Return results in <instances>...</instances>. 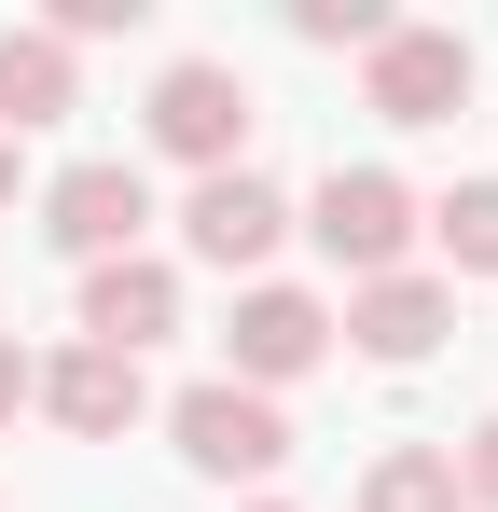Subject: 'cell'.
Instances as JSON below:
<instances>
[{
	"mask_svg": "<svg viewBox=\"0 0 498 512\" xmlns=\"http://www.w3.org/2000/svg\"><path fill=\"white\" fill-rule=\"evenodd\" d=\"M166 457H180L194 485H222V499H277V471H291V402L194 374V388H166Z\"/></svg>",
	"mask_w": 498,
	"mask_h": 512,
	"instance_id": "6da1fadb",
	"label": "cell"
},
{
	"mask_svg": "<svg viewBox=\"0 0 498 512\" xmlns=\"http://www.w3.org/2000/svg\"><path fill=\"white\" fill-rule=\"evenodd\" d=\"M249 125H263V97H249L236 56H166L153 97H139V153H153V167H180V180L249 167Z\"/></svg>",
	"mask_w": 498,
	"mask_h": 512,
	"instance_id": "7a4b0ae2",
	"label": "cell"
},
{
	"mask_svg": "<svg viewBox=\"0 0 498 512\" xmlns=\"http://www.w3.org/2000/svg\"><path fill=\"white\" fill-rule=\"evenodd\" d=\"M319 360H346V346H332V291H305V277H249L236 305H222V388L291 402Z\"/></svg>",
	"mask_w": 498,
	"mask_h": 512,
	"instance_id": "3957f363",
	"label": "cell"
},
{
	"mask_svg": "<svg viewBox=\"0 0 498 512\" xmlns=\"http://www.w3.org/2000/svg\"><path fill=\"white\" fill-rule=\"evenodd\" d=\"M28 208H42V250L70 263H125V250H153V167H139V153H83V167H56L42 180V194H28Z\"/></svg>",
	"mask_w": 498,
	"mask_h": 512,
	"instance_id": "277c9868",
	"label": "cell"
},
{
	"mask_svg": "<svg viewBox=\"0 0 498 512\" xmlns=\"http://www.w3.org/2000/svg\"><path fill=\"white\" fill-rule=\"evenodd\" d=\"M291 236H305L346 291H360V277H402L415 263V180L402 167H332L319 194L291 208Z\"/></svg>",
	"mask_w": 498,
	"mask_h": 512,
	"instance_id": "5b68a950",
	"label": "cell"
},
{
	"mask_svg": "<svg viewBox=\"0 0 498 512\" xmlns=\"http://www.w3.org/2000/svg\"><path fill=\"white\" fill-rule=\"evenodd\" d=\"M471 84H485V56H471V28H443V14H402V28L360 56V111H374V125H402V139L457 125Z\"/></svg>",
	"mask_w": 498,
	"mask_h": 512,
	"instance_id": "8992f818",
	"label": "cell"
},
{
	"mask_svg": "<svg viewBox=\"0 0 498 512\" xmlns=\"http://www.w3.org/2000/svg\"><path fill=\"white\" fill-rule=\"evenodd\" d=\"M277 250H291V194H277V180L263 167H222V180H194V194H180V250L166 263H194V277H277Z\"/></svg>",
	"mask_w": 498,
	"mask_h": 512,
	"instance_id": "52a82bcc",
	"label": "cell"
},
{
	"mask_svg": "<svg viewBox=\"0 0 498 512\" xmlns=\"http://www.w3.org/2000/svg\"><path fill=\"white\" fill-rule=\"evenodd\" d=\"M28 416L70 429V443H125V429L153 416V360H111V346H42L28 360Z\"/></svg>",
	"mask_w": 498,
	"mask_h": 512,
	"instance_id": "ba28073f",
	"label": "cell"
},
{
	"mask_svg": "<svg viewBox=\"0 0 498 512\" xmlns=\"http://www.w3.org/2000/svg\"><path fill=\"white\" fill-rule=\"evenodd\" d=\"M443 333H457V291H443L429 263L332 291V346H346V360H374V374H415V360H443Z\"/></svg>",
	"mask_w": 498,
	"mask_h": 512,
	"instance_id": "9c48e42d",
	"label": "cell"
},
{
	"mask_svg": "<svg viewBox=\"0 0 498 512\" xmlns=\"http://www.w3.org/2000/svg\"><path fill=\"white\" fill-rule=\"evenodd\" d=\"M180 305H194V291H180L166 250H125V263H83L70 277V333L111 346V360H153V346L180 333Z\"/></svg>",
	"mask_w": 498,
	"mask_h": 512,
	"instance_id": "30bf717a",
	"label": "cell"
},
{
	"mask_svg": "<svg viewBox=\"0 0 498 512\" xmlns=\"http://www.w3.org/2000/svg\"><path fill=\"white\" fill-rule=\"evenodd\" d=\"M70 111H83V56L42 14H14V28H0V139H42V125H70Z\"/></svg>",
	"mask_w": 498,
	"mask_h": 512,
	"instance_id": "8fae6325",
	"label": "cell"
},
{
	"mask_svg": "<svg viewBox=\"0 0 498 512\" xmlns=\"http://www.w3.org/2000/svg\"><path fill=\"white\" fill-rule=\"evenodd\" d=\"M415 250L443 291H485L498 277V180H443V194H415Z\"/></svg>",
	"mask_w": 498,
	"mask_h": 512,
	"instance_id": "7c38bea8",
	"label": "cell"
},
{
	"mask_svg": "<svg viewBox=\"0 0 498 512\" xmlns=\"http://www.w3.org/2000/svg\"><path fill=\"white\" fill-rule=\"evenodd\" d=\"M360 512H457V457H443V443H374Z\"/></svg>",
	"mask_w": 498,
	"mask_h": 512,
	"instance_id": "4fadbf2b",
	"label": "cell"
},
{
	"mask_svg": "<svg viewBox=\"0 0 498 512\" xmlns=\"http://www.w3.org/2000/svg\"><path fill=\"white\" fill-rule=\"evenodd\" d=\"M402 14L388 0H291V42H319V56H374Z\"/></svg>",
	"mask_w": 498,
	"mask_h": 512,
	"instance_id": "5bb4252c",
	"label": "cell"
},
{
	"mask_svg": "<svg viewBox=\"0 0 498 512\" xmlns=\"http://www.w3.org/2000/svg\"><path fill=\"white\" fill-rule=\"evenodd\" d=\"M42 28H56V42H139V28H153V0H56V14H42Z\"/></svg>",
	"mask_w": 498,
	"mask_h": 512,
	"instance_id": "9a60e30c",
	"label": "cell"
},
{
	"mask_svg": "<svg viewBox=\"0 0 498 512\" xmlns=\"http://www.w3.org/2000/svg\"><path fill=\"white\" fill-rule=\"evenodd\" d=\"M443 457H457V512H498V416H471Z\"/></svg>",
	"mask_w": 498,
	"mask_h": 512,
	"instance_id": "2e32d148",
	"label": "cell"
},
{
	"mask_svg": "<svg viewBox=\"0 0 498 512\" xmlns=\"http://www.w3.org/2000/svg\"><path fill=\"white\" fill-rule=\"evenodd\" d=\"M14 416H28V346L0 333V443H14Z\"/></svg>",
	"mask_w": 498,
	"mask_h": 512,
	"instance_id": "e0dca14e",
	"label": "cell"
},
{
	"mask_svg": "<svg viewBox=\"0 0 498 512\" xmlns=\"http://www.w3.org/2000/svg\"><path fill=\"white\" fill-rule=\"evenodd\" d=\"M14 194H42V180H28V139H0V208H14Z\"/></svg>",
	"mask_w": 498,
	"mask_h": 512,
	"instance_id": "ac0fdd59",
	"label": "cell"
},
{
	"mask_svg": "<svg viewBox=\"0 0 498 512\" xmlns=\"http://www.w3.org/2000/svg\"><path fill=\"white\" fill-rule=\"evenodd\" d=\"M236 512H305V499H236Z\"/></svg>",
	"mask_w": 498,
	"mask_h": 512,
	"instance_id": "d6986e66",
	"label": "cell"
},
{
	"mask_svg": "<svg viewBox=\"0 0 498 512\" xmlns=\"http://www.w3.org/2000/svg\"><path fill=\"white\" fill-rule=\"evenodd\" d=\"M0 512H14V499H0Z\"/></svg>",
	"mask_w": 498,
	"mask_h": 512,
	"instance_id": "ffe728a7",
	"label": "cell"
}]
</instances>
